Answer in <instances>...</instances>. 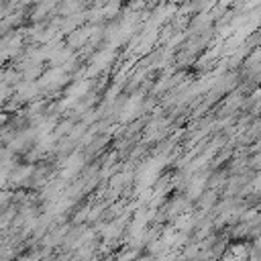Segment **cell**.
<instances>
[{"instance_id":"cell-1","label":"cell","mask_w":261,"mask_h":261,"mask_svg":"<svg viewBox=\"0 0 261 261\" xmlns=\"http://www.w3.org/2000/svg\"><path fill=\"white\" fill-rule=\"evenodd\" d=\"M94 31H96V27H94V24L77 27L75 31H71V33L67 35V47H69V49H75V47H82V45H86V43L92 39Z\"/></svg>"},{"instance_id":"cell-2","label":"cell","mask_w":261,"mask_h":261,"mask_svg":"<svg viewBox=\"0 0 261 261\" xmlns=\"http://www.w3.org/2000/svg\"><path fill=\"white\" fill-rule=\"evenodd\" d=\"M218 200H220L218 192H216V190H208V188H206V190L200 194V198L196 200V202H198V210H200L202 214L212 212V210H214V206L218 204Z\"/></svg>"},{"instance_id":"cell-3","label":"cell","mask_w":261,"mask_h":261,"mask_svg":"<svg viewBox=\"0 0 261 261\" xmlns=\"http://www.w3.org/2000/svg\"><path fill=\"white\" fill-rule=\"evenodd\" d=\"M110 141V137L108 135H100V137H94L86 147H84V157L86 159H92V157H96V155H100L102 151H104V145Z\"/></svg>"},{"instance_id":"cell-4","label":"cell","mask_w":261,"mask_h":261,"mask_svg":"<svg viewBox=\"0 0 261 261\" xmlns=\"http://www.w3.org/2000/svg\"><path fill=\"white\" fill-rule=\"evenodd\" d=\"M90 206H92V204H88V202H86L84 206H80V208H77V210L71 214V224H73V226H82V224L88 220V212H90Z\"/></svg>"}]
</instances>
